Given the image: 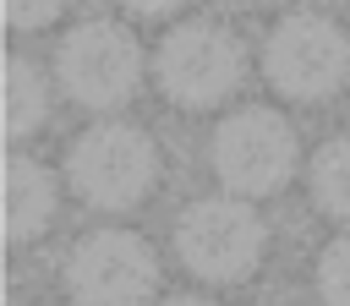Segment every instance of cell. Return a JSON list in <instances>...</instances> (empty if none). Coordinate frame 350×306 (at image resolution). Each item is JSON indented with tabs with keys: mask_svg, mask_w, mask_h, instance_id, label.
Listing matches in <instances>:
<instances>
[{
	"mask_svg": "<svg viewBox=\"0 0 350 306\" xmlns=\"http://www.w3.org/2000/svg\"><path fill=\"white\" fill-rule=\"evenodd\" d=\"M164 306H213V301H202V295H175V301H164Z\"/></svg>",
	"mask_w": 350,
	"mask_h": 306,
	"instance_id": "5bb4252c",
	"label": "cell"
},
{
	"mask_svg": "<svg viewBox=\"0 0 350 306\" xmlns=\"http://www.w3.org/2000/svg\"><path fill=\"white\" fill-rule=\"evenodd\" d=\"M208 164L230 197H273L290 186L301 148L279 109H235L208 137Z\"/></svg>",
	"mask_w": 350,
	"mask_h": 306,
	"instance_id": "5b68a950",
	"label": "cell"
},
{
	"mask_svg": "<svg viewBox=\"0 0 350 306\" xmlns=\"http://www.w3.org/2000/svg\"><path fill=\"white\" fill-rule=\"evenodd\" d=\"M317 5H339V0H317Z\"/></svg>",
	"mask_w": 350,
	"mask_h": 306,
	"instance_id": "9a60e30c",
	"label": "cell"
},
{
	"mask_svg": "<svg viewBox=\"0 0 350 306\" xmlns=\"http://www.w3.org/2000/svg\"><path fill=\"white\" fill-rule=\"evenodd\" d=\"M153 76L180 109H219L246 82V49L219 22H175L153 49Z\"/></svg>",
	"mask_w": 350,
	"mask_h": 306,
	"instance_id": "7a4b0ae2",
	"label": "cell"
},
{
	"mask_svg": "<svg viewBox=\"0 0 350 306\" xmlns=\"http://www.w3.org/2000/svg\"><path fill=\"white\" fill-rule=\"evenodd\" d=\"M44 115H49V82H44V71L27 55H11L5 60V131H11V142H22L27 131H38Z\"/></svg>",
	"mask_w": 350,
	"mask_h": 306,
	"instance_id": "9c48e42d",
	"label": "cell"
},
{
	"mask_svg": "<svg viewBox=\"0 0 350 306\" xmlns=\"http://www.w3.org/2000/svg\"><path fill=\"white\" fill-rule=\"evenodd\" d=\"M66 11V0H5V22L11 27H44Z\"/></svg>",
	"mask_w": 350,
	"mask_h": 306,
	"instance_id": "7c38bea8",
	"label": "cell"
},
{
	"mask_svg": "<svg viewBox=\"0 0 350 306\" xmlns=\"http://www.w3.org/2000/svg\"><path fill=\"white\" fill-rule=\"evenodd\" d=\"M262 76L279 98L323 104L350 82V33L312 11L279 16L262 44Z\"/></svg>",
	"mask_w": 350,
	"mask_h": 306,
	"instance_id": "277c9868",
	"label": "cell"
},
{
	"mask_svg": "<svg viewBox=\"0 0 350 306\" xmlns=\"http://www.w3.org/2000/svg\"><path fill=\"white\" fill-rule=\"evenodd\" d=\"M159 180V148L131 120H98L71 137L66 148V186L104 213L137 208Z\"/></svg>",
	"mask_w": 350,
	"mask_h": 306,
	"instance_id": "6da1fadb",
	"label": "cell"
},
{
	"mask_svg": "<svg viewBox=\"0 0 350 306\" xmlns=\"http://www.w3.org/2000/svg\"><path fill=\"white\" fill-rule=\"evenodd\" d=\"M66 290L77 306H148L159 290V257L131 230H93L66 257Z\"/></svg>",
	"mask_w": 350,
	"mask_h": 306,
	"instance_id": "52a82bcc",
	"label": "cell"
},
{
	"mask_svg": "<svg viewBox=\"0 0 350 306\" xmlns=\"http://www.w3.org/2000/svg\"><path fill=\"white\" fill-rule=\"evenodd\" d=\"M131 16H170V11H180L186 0H120Z\"/></svg>",
	"mask_w": 350,
	"mask_h": 306,
	"instance_id": "4fadbf2b",
	"label": "cell"
},
{
	"mask_svg": "<svg viewBox=\"0 0 350 306\" xmlns=\"http://www.w3.org/2000/svg\"><path fill=\"white\" fill-rule=\"evenodd\" d=\"M317 295H323V306H350V235L323 246V257H317Z\"/></svg>",
	"mask_w": 350,
	"mask_h": 306,
	"instance_id": "8fae6325",
	"label": "cell"
},
{
	"mask_svg": "<svg viewBox=\"0 0 350 306\" xmlns=\"http://www.w3.org/2000/svg\"><path fill=\"white\" fill-rule=\"evenodd\" d=\"M175 251L208 284H246L268 251V230L252 197H202L180 213Z\"/></svg>",
	"mask_w": 350,
	"mask_h": 306,
	"instance_id": "3957f363",
	"label": "cell"
},
{
	"mask_svg": "<svg viewBox=\"0 0 350 306\" xmlns=\"http://www.w3.org/2000/svg\"><path fill=\"white\" fill-rule=\"evenodd\" d=\"M55 71H60V87H66L71 104L109 115V109L131 104L137 82H142V44L131 38V27L93 16V22H82L60 38Z\"/></svg>",
	"mask_w": 350,
	"mask_h": 306,
	"instance_id": "8992f818",
	"label": "cell"
},
{
	"mask_svg": "<svg viewBox=\"0 0 350 306\" xmlns=\"http://www.w3.org/2000/svg\"><path fill=\"white\" fill-rule=\"evenodd\" d=\"M55 202H60L55 175H49L38 158L11 153V164H5V240H11V246L33 240V235L55 219Z\"/></svg>",
	"mask_w": 350,
	"mask_h": 306,
	"instance_id": "ba28073f",
	"label": "cell"
},
{
	"mask_svg": "<svg viewBox=\"0 0 350 306\" xmlns=\"http://www.w3.org/2000/svg\"><path fill=\"white\" fill-rule=\"evenodd\" d=\"M306 186H312V202L328 219H345L350 224V137H334V142H323L312 153Z\"/></svg>",
	"mask_w": 350,
	"mask_h": 306,
	"instance_id": "30bf717a",
	"label": "cell"
}]
</instances>
